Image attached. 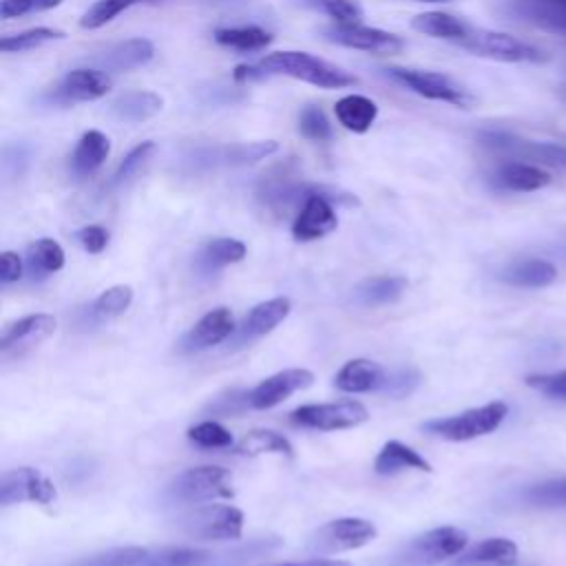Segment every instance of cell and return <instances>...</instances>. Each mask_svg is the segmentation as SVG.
Returning a JSON list of instances; mask_svg holds the SVG:
<instances>
[{"instance_id": "ffe728a7", "label": "cell", "mask_w": 566, "mask_h": 566, "mask_svg": "<svg viewBox=\"0 0 566 566\" xmlns=\"http://www.w3.org/2000/svg\"><path fill=\"white\" fill-rule=\"evenodd\" d=\"M491 184L509 192H535L551 184V172L533 161L509 159L491 172Z\"/></svg>"}, {"instance_id": "277c9868", "label": "cell", "mask_w": 566, "mask_h": 566, "mask_svg": "<svg viewBox=\"0 0 566 566\" xmlns=\"http://www.w3.org/2000/svg\"><path fill=\"white\" fill-rule=\"evenodd\" d=\"M334 203H356V197L343 190L316 186L298 206V212L292 221V237L296 241H316L336 230L338 217Z\"/></svg>"}, {"instance_id": "cb8c5ba5", "label": "cell", "mask_w": 566, "mask_h": 566, "mask_svg": "<svg viewBox=\"0 0 566 566\" xmlns=\"http://www.w3.org/2000/svg\"><path fill=\"white\" fill-rule=\"evenodd\" d=\"M108 153H111L108 137L102 130H95V128L86 130L77 139V144L71 153V172L80 179L93 175L106 161Z\"/></svg>"}, {"instance_id": "4fadbf2b", "label": "cell", "mask_w": 566, "mask_h": 566, "mask_svg": "<svg viewBox=\"0 0 566 566\" xmlns=\"http://www.w3.org/2000/svg\"><path fill=\"white\" fill-rule=\"evenodd\" d=\"M323 38L327 42H334L338 46L367 51V53H380V55H394L405 49V40L396 33L365 27V24H329L323 29Z\"/></svg>"}, {"instance_id": "ab89813d", "label": "cell", "mask_w": 566, "mask_h": 566, "mask_svg": "<svg viewBox=\"0 0 566 566\" xmlns=\"http://www.w3.org/2000/svg\"><path fill=\"white\" fill-rule=\"evenodd\" d=\"M150 2H159V0H97L84 11V15L80 18V27L82 29H99V27L108 24L111 20H115L122 11H126L135 4H150Z\"/></svg>"}, {"instance_id": "f907efd6", "label": "cell", "mask_w": 566, "mask_h": 566, "mask_svg": "<svg viewBox=\"0 0 566 566\" xmlns=\"http://www.w3.org/2000/svg\"><path fill=\"white\" fill-rule=\"evenodd\" d=\"M22 274H24V263L18 256V252L4 250L0 254V281L2 283H15V281L22 279Z\"/></svg>"}, {"instance_id": "52a82bcc", "label": "cell", "mask_w": 566, "mask_h": 566, "mask_svg": "<svg viewBox=\"0 0 566 566\" xmlns=\"http://www.w3.org/2000/svg\"><path fill=\"white\" fill-rule=\"evenodd\" d=\"M458 46H462L473 55L495 60V62H509V64H526V62L535 64L546 60V53L539 46L526 40H520L511 33L491 31V29L471 27L467 38L460 40Z\"/></svg>"}, {"instance_id": "8fae6325", "label": "cell", "mask_w": 566, "mask_h": 566, "mask_svg": "<svg viewBox=\"0 0 566 566\" xmlns=\"http://www.w3.org/2000/svg\"><path fill=\"white\" fill-rule=\"evenodd\" d=\"M113 86V80L106 71L95 66H82L69 71L53 88H49L42 99L49 106H73L80 102H93L104 97Z\"/></svg>"}, {"instance_id": "9c48e42d", "label": "cell", "mask_w": 566, "mask_h": 566, "mask_svg": "<svg viewBox=\"0 0 566 566\" xmlns=\"http://www.w3.org/2000/svg\"><path fill=\"white\" fill-rule=\"evenodd\" d=\"M376 535H378L376 524L365 517H338V520H332V522L318 526L312 533L307 548L314 555L327 557V555H336L343 551L360 548V546L369 544Z\"/></svg>"}, {"instance_id": "b9f144b4", "label": "cell", "mask_w": 566, "mask_h": 566, "mask_svg": "<svg viewBox=\"0 0 566 566\" xmlns=\"http://www.w3.org/2000/svg\"><path fill=\"white\" fill-rule=\"evenodd\" d=\"M188 440L197 447H203V449H228L234 444V438L232 433L217 420H203V422H197L195 427H190L186 431Z\"/></svg>"}, {"instance_id": "f1b7e54d", "label": "cell", "mask_w": 566, "mask_h": 566, "mask_svg": "<svg viewBox=\"0 0 566 566\" xmlns=\"http://www.w3.org/2000/svg\"><path fill=\"white\" fill-rule=\"evenodd\" d=\"M411 27L429 38H436V40H447V42H453L458 44L460 40L467 38V33L471 31V24L464 22L462 18L458 15H451V13H444V11H427V13H420L411 20Z\"/></svg>"}, {"instance_id": "74e56055", "label": "cell", "mask_w": 566, "mask_h": 566, "mask_svg": "<svg viewBox=\"0 0 566 566\" xmlns=\"http://www.w3.org/2000/svg\"><path fill=\"white\" fill-rule=\"evenodd\" d=\"M133 303L130 285H113L104 290L91 305V316L95 321H111L124 314Z\"/></svg>"}, {"instance_id": "4316f807", "label": "cell", "mask_w": 566, "mask_h": 566, "mask_svg": "<svg viewBox=\"0 0 566 566\" xmlns=\"http://www.w3.org/2000/svg\"><path fill=\"white\" fill-rule=\"evenodd\" d=\"M212 40L226 49H234L241 53H256V51H263L265 46H270L274 35L259 24H241V27L214 29Z\"/></svg>"}, {"instance_id": "db71d44e", "label": "cell", "mask_w": 566, "mask_h": 566, "mask_svg": "<svg viewBox=\"0 0 566 566\" xmlns=\"http://www.w3.org/2000/svg\"><path fill=\"white\" fill-rule=\"evenodd\" d=\"M564 97H566V86H564Z\"/></svg>"}, {"instance_id": "f6af8a7d", "label": "cell", "mask_w": 566, "mask_h": 566, "mask_svg": "<svg viewBox=\"0 0 566 566\" xmlns=\"http://www.w3.org/2000/svg\"><path fill=\"white\" fill-rule=\"evenodd\" d=\"M153 150H155V144H153V142H142V144H137L135 148H130V150L126 153V157L119 161V166L115 168V172H113V177H111V186H122V184H126V181L148 161V157H150Z\"/></svg>"}, {"instance_id": "484cf974", "label": "cell", "mask_w": 566, "mask_h": 566, "mask_svg": "<svg viewBox=\"0 0 566 566\" xmlns=\"http://www.w3.org/2000/svg\"><path fill=\"white\" fill-rule=\"evenodd\" d=\"M517 546L506 537H489L469 548L453 566H513Z\"/></svg>"}, {"instance_id": "836d02e7", "label": "cell", "mask_w": 566, "mask_h": 566, "mask_svg": "<svg viewBox=\"0 0 566 566\" xmlns=\"http://www.w3.org/2000/svg\"><path fill=\"white\" fill-rule=\"evenodd\" d=\"M237 453L241 455H261V453H279V455H294L290 440L283 433L272 429H252L237 442Z\"/></svg>"}, {"instance_id": "7dc6e473", "label": "cell", "mask_w": 566, "mask_h": 566, "mask_svg": "<svg viewBox=\"0 0 566 566\" xmlns=\"http://www.w3.org/2000/svg\"><path fill=\"white\" fill-rule=\"evenodd\" d=\"M62 4V0H2L0 2V18L11 20L20 18L27 13H38V11H49Z\"/></svg>"}, {"instance_id": "603a6c76", "label": "cell", "mask_w": 566, "mask_h": 566, "mask_svg": "<svg viewBox=\"0 0 566 566\" xmlns=\"http://www.w3.org/2000/svg\"><path fill=\"white\" fill-rule=\"evenodd\" d=\"M409 469L424 471V473L433 471L431 462L424 455H420L413 447H409L400 440H387L374 460V471L378 475H396V473L409 471Z\"/></svg>"}, {"instance_id": "e575fe53", "label": "cell", "mask_w": 566, "mask_h": 566, "mask_svg": "<svg viewBox=\"0 0 566 566\" xmlns=\"http://www.w3.org/2000/svg\"><path fill=\"white\" fill-rule=\"evenodd\" d=\"M245 259V245L239 239H230V237H219L212 239L203 245V250L199 252V265L210 272L230 263H239Z\"/></svg>"}, {"instance_id": "ba28073f", "label": "cell", "mask_w": 566, "mask_h": 566, "mask_svg": "<svg viewBox=\"0 0 566 566\" xmlns=\"http://www.w3.org/2000/svg\"><path fill=\"white\" fill-rule=\"evenodd\" d=\"M179 528L195 539H239L243 513L232 504H199L181 515Z\"/></svg>"}, {"instance_id": "30bf717a", "label": "cell", "mask_w": 566, "mask_h": 566, "mask_svg": "<svg viewBox=\"0 0 566 566\" xmlns=\"http://www.w3.org/2000/svg\"><path fill=\"white\" fill-rule=\"evenodd\" d=\"M369 411L358 400H338V402H318V405H303L290 413V422L305 429L318 431H336V429H352L367 422Z\"/></svg>"}, {"instance_id": "6da1fadb", "label": "cell", "mask_w": 566, "mask_h": 566, "mask_svg": "<svg viewBox=\"0 0 566 566\" xmlns=\"http://www.w3.org/2000/svg\"><path fill=\"white\" fill-rule=\"evenodd\" d=\"M232 75L241 84L274 75H287L318 88H345L358 82L352 73L343 71L340 66L305 51H276L261 57L254 64H239Z\"/></svg>"}, {"instance_id": "5b68a950", "label": "cell", "mask_w": 566, "mask_h": 566, "mask_svg": "<svg viewBox=\"0 0 566 566\" xmlns=\"http://www.w3.org/2000/svg\"><path fill=\"white\" fill-rule=\"evenodd\" d=\"M380 73L391 80L394 84L436 102H447L458 108H469L473 104L471 93L451 75L438 71H422V69H407V66H385Z\"/></svg>"}, {"instance_id": "e0dca14e", "label": "cell", "mask_w": 566, "mask_h": 566, "mask_svg": "<svg viewBox=\"0 0 566 566\" xmlns=\"http://www.w3.org/2000/svg\"><path fill=\"white\" fill-rule=\"evenodd\" d=\"M153 55H155V46L150 40L130 38L91 55L86 62L88 66H95L106 73H124V71H133L137 66L148 64Z\"/></svg>"}, {"instance_id": "11a10c76", "label": "cell", "mask_w": 566, "mask_h": 566, "mask_svg": "<svg viewBox=\"0 0 566 566\" xmlns=\"http://www.w3.org/2000/svg\"><path fill=\"white\" fill-rule=\"evenodd\" d=\"M212 2H217V0H212Z\"/></svg>"}, {"instance_id": "7a4b0ae2", "label": "cell", "mask_w": 566, "mask_h": 566, "mask_svg": "<svg viewBox=\"0 0 566 566\" xmlns=\"http://www.w3.org/2000/svg\"><path fill=\"white\" fill-rule=\"evenodd\" d=\"M469 544V535L458 526H438L420 533L400 546L387 566H438L449 557L460 555Z\"/></svg>"}, {"instance_id": "8d00e7d4", "label": "cell", "mask_w": 566, "mask_h": 566, "mask_svg": "<svg viewBox=\"0 0 566 566\" xmlns=\"http://www.w3.org/2000/svg\"><path fill=\"white\" fill-rule=\"evenodd\" d=\"M146 555H148L146 546H117V548L95 553L91 557L75 559L66 566H142Z\"/></svg>"}, {"instance_id": "7402d4cb", "label": "cell", "mask_w": 566, "mask_h": 566, "mask_svg": "<svg viewBox=\"0 0 566 566\" xmlns=\"http://www.w3.org/2000/svg\"><path fill=\"white\" fill-rule=\"evenodd\" d=\"M55 332V318L51 314H29L9 323L0 334V352L7 354L15 347H31L38 340Z\"/></svg>"}, {"instance_id": "f546056e", "label": "cell", "mask_w": 566, "mask_h": 566, "mask_svg": "<svg viewBox=\"0 0 566 566\" xmlns=\"http://www.w3.org/2000/svg\"><path fill=\"white\" fill-rule=\"evenodd\" d=\"M292 310V303L287 296H276L270 301H263L250 310V314L243 318L241 325V336L254 338L270 334Z\"/></svg>"}, {"instance_id": "d6a6232c", "label": "cell", "mask_w": 566, "mask_h": 566, "mask_svg": "<svg viewBox=\"0 0 566 566\" xmlns=\"http://www.w3.org/2000/svg\"><path fill=\"white\" fill-rule=\"evenodd\" d=\"M64 268V250L53 239H38L27 248V274L31 281H42L44 276Z\"/></svg>"}, {"instance_id": "3957f363", "label": "cell", "mask_w": 566, "mask_h": 566, "mask_svg": "<svg viewBox=\"0 0 566 566\" xmlns=\"http://www.w3.org/2000/svg\"><path fill=\"white\" fill-rule=\"evenodd\" d=\"M506 413H509V407L504 402L495 400V402H486L482 407L467 409L455 416L427 420V422H422V431L438 436L442 440H449V442H467V440H475L480 436L495 431L504 422Z\"/></svg>"}, {"instance_id": "ac0fdd59", "label": "cell", "mask_w": 566, "mask_h": 566, "mask_svg": "<svg viewBox=\"0 0 566 566\" xmlns=\"http://www.w3.org/2000/svg\"><path fill=\"white\" fill-rule=\"evenodd\" d=\"M504 11L515 20L566 38V0H504Z\"/></svg>"}, {"instance_id": "ee69618b", "label": "cell", "mask_w": 566, "mask_h": 566, "mask_svg": "<svg viewBox=\"0 0 566 566\" xmlns=\"http://www.w3.org/2000/svg\"><path fill=\"white\" fill-rule=\"evenodd\" d=\"M298 130L303 137L312 139V142H327L332 137V126L327 115L323 113V108L307 104L301 108L298 113Z\"/></svg>"}, {"instance_id": "8992f818", "label": "cell", "mask_w": 566, "mask_h": 566, "mask_svg": "<svg viewBox=\"0 0 566 566\" xmlns=\"http://www.w3.org/2000/svg\"><path fill=\"white\" fill-rule=\"evenodd\" d=\"M168 497L179 504H201L234 497L232 475L223 467L203 464L179 473L168 486Z\"/></svg>"}, {"instance_id": "9a60e30c", "label": "cell", "mask_w": 566, "mask_h": 566, "mask_svg": "<svg viewBox=\"0 0 566 566\" xmlns=\"http://www.w3.org/2000/svg\"><path fill=\"white\" fill-rule=\"evenodd\" d=\"M279 150L274 139L265 142H239V144H217V146H201L188 155L192 166H243L265 159Z\"/></svg>"}, {"instance_id": "83f0119b", "label": "cell", "mask_w": 566, "mask_h": 566, "mask_svg": "<svg viewBox=\"0 0 566 566\" xmlns=\"http://www.w3.org/2000/svg\"><path fill=\"white\" fill-rule=\"evenodd\" d=\"M334 113L343 128H347L352 133H367L378 117V106L374 99L352 93L336 102Z\"/></svg>"}, {"instance_id": "f5cc1de1", "label": "cell", "mask_w": 566, "mask_h": 566, "mask_svg": "<svg viewBox=\"0 0 566 566\" xmlns=\"http://www.w3.org/2000/svg\"><path fill=\"white\" fill-rule=\"evenodd\" d=\"M416 2H442L444 4V2H453V0H416Z\"/></svg>"}, {"instance_id": "44dd1931", "label": "cell", "mask_w": 566, "mask_h": 566, "mask_svg": "<svg viewBox=\"0 0 566 566\" xmlns=\"http://www.w3.org/2000/svg\"><path fill=\"white\" fill-rule=\"evenodd\" d=\"M387 376L389 374L376 360L352 358L334 376V387L345 391V394L380 391L385 387V382H387Z\"/></svg>"}, {"instance_id": "d590c367", "label": "cell", "mask_w": 566, "mask_h": 566, "mask_svg": "<svg viewBox=\"0 0 566 566\" xmlns=\"http://www.w3.org/2000/svg\"><path fill=\"white\" fill-rule=\"evenodd\" d=\"M210 553L201 548H184V546H164L148 548L142 566H203L210 562Z\"/></svg>"}, {"instance_id": "5bb4252c", "label": "cell", "mask_w": 566, "mask_h": 566, "mask_svg": "<svg viewBox=\"0 0 566 566\" xmlns=\"http://www.w3.org/2000/svg\"><path fill=\"white\" fill-rule=\"evenodd\" d=\"M57 497L53 482L33 467L9 469L0 475V504L11 506L15 502L51 504Z\"/></svg>"}, {"instance_id": "2e32d148", "label": "cell", "mask_w": 566, "mask_h": 566, "mask_svg": "<svg viewBox=\"0 0 566 566\" xmlns=\"http://www.w3.org/2000/svg\"><path fill=\"white\" fill-rule=\"evenodd\" d=\"M314 382V374L303 367H292L276 371L261 380L250 394H245V402L252 409H272L292 394L307 389Z\"/></svg>"}, {"instance_id": "d6986e66", "label": "cell", "mask_w": 566, "mask_h": 566, "mask_svg": "<svg viewBox=\"0 0 566 566\" xmlns=\"http://www.w3.org/2000/svg\"><path fill=\"white\" fill-rule=\"evenodd\" d=\"M237 325H234V314L228 307H214L208 314H203L190 329L188 334L181 338L179 349L181 352H201V349H210L219 343H223L226 338H230L234 334Z\"/></svg>"}, {"instance_id": "816d5d0a", "label": "cell", "mask_w": 566, "mask_h": 566, "mask_svg": "<svg viewBox=\"0 0 566 566\" xmlns=\"http://www.w3.org/2000/svg\"><path fill=\"white\" fill-rule=\"evenodd\" d=\"M272 566H352L345 559H327V557H312L303 562H287V564H272Z\"/></svg>"}, {"instance_id": "bcb514c9", "label": "cell", "mask_w": 566, "mask_h": 566, "mask_svg": "<svg viewBox=\"0 0 566 566\" xmlns=\"http://www.w3.org/2000/svg\"><path fill=\"white\" fill-rule=\"evenodd\" d=\"M524 382L526 387L539 391L551 400L566 402V369L553 371V374H531L524 378Z\"/></svg>"}, {"instance_id": "1f68e13d", "label": "cell", "mask_w": 566, "mask_h": 566, "mask_svg": "<svg viewBox=\"0 0 566 566\" xmlns=\"http://www.w3.org/2000/svg\"><path fill=\"white\" fill-rule=\"evenodd\" d=\"M405 290H407L405 276L382 274V276H369L360 281L354 290V296L363 305H385V303L398 301Z\"/></svg>"}, {"instance_id": "681fc988", "label": "cell", "mask_w": 566, "mask_h": 566, "mask_svg": "<svg viewBox=\"0 0 566 566\" xmlns=\"http://www.w3.org/2000/svg\"><path fill=\"white\" fill-rule=\"evenodd\" d=\"M418 380H420V376L416 369H398L396 374L387 376L382 391H387L391 396H407L418 385Z\"/></svg>"}, {"instance_id": "7bdbcfd3", "label": "cell", "mask_w": 566, "mask_h": 566, "mask_svg": "<svg viewBox=\"0 0 566 566\" xmlns=\"http://www.w3.org/2000/svg\"><path fill=\"white\" fill-rule=\"evenodd\" d=\"M524 500L531 506H539V509H555V506H566V475L562 478H553L539 484H533L531 489H526Z\"/></svg>"}, {"instance_id": "d4e9b609", "label": "cell", "mask_w": 566, "mask_h": 566, "mask_svg": "<svg viewBox=\"0 0 566 566\" xmlns=\"http://www.w3.org/2000/svg\"><path fill=\"white\" fill-rule=\"evenodd\" d=\"M164 106L161 95L155 91H126L111 102V113L119 122L139 124L155 117Z\"/></svg>"}, {"instance_id": "7c38bea8", "label": "cell", "mask_w": 566, "mask_h": 566, "mask_svg": "<svg viewBox=\"0 0 566 566\" xmlns=\"http://www.w3.org/2000/svg\"><path fill=\"white\" fill-rule=\"evenodd\" d=\"M478 139L495 153H509L539 166L566 168V146L557 142H526L506 130H482Z\"/></svg>"}, {"instance_id": "4dcf8cb0", "label": "cell", "mask_w": 566, "mask_h": 566, "mask_svg": "<svg viewBox=\"0 0 566 566\" xmlns=\"http://www.w3.org/2000/svg\"><path fill=\"white\" fill-rule=\"evenodd\" d=\"M502 279L515 287H546L557 279V268L544 259H524L511 263Z\"/></svg>"}, {"instance_id": "f35d334b", "label": "cell", "mask_w": 566, "mask_h": 566, "mask_svg": "<svg viewBox=\"0 0 566 566\" xmlns=\"http://www.w3.org/2000/svg\"><path fill=\"white\" fill-rule=\"evenodd\" d=\"M64 31L60 29H51V27H35V29H27L22 33H13V35H4L0 40V51L2 53H22V51H31L38 49L42 44L62 40Z\"/></svg>"}, {"instance_id": "60d3db41", "label": "cell", "mask_w": 566, "mask_h": 566, "mask_svg": "<svg viewBox=\"0 0 566 566\" xmlns=\"http://www.w3.org/2000/svg\"><path fill=\"white\" fill-rule=\"evenodd\" d=\"M296 2L329 15L338 24H358L363 20L360 0H296Z\"/></svg>"}, {"instance_id": "c3c4849f", "label": "cell", "mask_w": 566, "mask_h": 566, "mask_svg": "<svg viewBox=\"0 0 566 566\" xmlns=\"http://www.w3.org/2000/svg\"><path fill=\"white\" fill-rule=\"evenodd\" d=\"M75 239L88 254H99L108 245V230L102 226H84L75 232Z\"/></svg>"}]
</instances>
